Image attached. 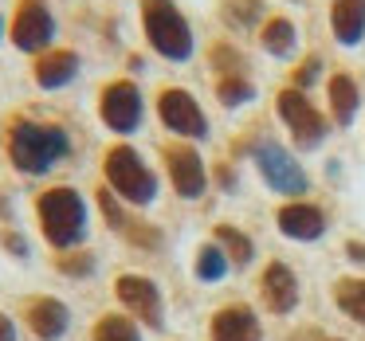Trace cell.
Masks as SVG:
<instances>
[{"label": "cell", "mask_w": 365, "mask_h": 341, "mask_svg": "<svg viewBox=\"0 0 365 341\" xmlns=\"http://www.w3.org/2000/svg\"><path fill=\"white\" fill-rule=\"evenodd\" d=\"M4 153H9L16 173L43 177L71 157V134H67L59 122L16 114V118H9V126H4Z\"/></svg>", "instance_id": "obj_1"}, {"label": "cell", "mask_w": 365, "mask_h": 341, "mask_svg": "<svg viewBox=\"0 0 365 341\" xmlns=\"http://www.w3.org/2000/svg\"><path fill=\"white\" fill-rule=\"evenodd\" d=\"M32 208H36L40 236L48 239L51 251H75V247H83V239L91 231V208L79 189L51 184V189L36 192Z\"/></svg>", "instance_id": "obj_2"}, {"label": "cell", "mask_w": 365, "mask_h": 341, "mask_svg": "<svg viewBox=\"0 0 365 341\" xmlns=\"http://www.w3.org/2000/svg\"><path fill=\"white\" fill-rule=\"evenodd\" d=\"M103 181L130 208H150L161 192V181L153 173V165H145V157L130 142H114L103 153Z\"/></svg>", "instance_id": "obj_3"}, {"label": "cell", "mask_w": 365, "mask_h": 341, "mask_svg": "<svg viewBox=\"0 0 365 341\" xmlns=\"http://www.w3.org/2000/svg\"><path fill=\"white\" fill-rule=\"evenodd\" d=\"M138 9H142V32L150 48L169 63H189L197 40H192V24L177 9V0H138Z\"/></svg>", "instance_id": "obj_4"}, {"label": "cell", "mask_w": 365, "mask_h": 341, "mask_svg": "<svg viewBox=\"0 0 365 341\" xmlns=\"http://www.w3.org/2000/svg\"><path fill=\"white\" fill-rule=\"evenodd\" d=\"M56 12L48 0H16L12 4V20H9V43L24 56H43L56 48Z\"/></svg>", "instance_id": "obj_5"}, {"label": "cell", "mask_w": 365, "mask_h": 341, "mask_svg": "<svg viewBox=\"0 0 365 341\" xmlns=\"http://www.w3.org/2000/svg\"><path fill=\"white\" fill-rule=\"evenodd\" d=\"M98 118L110 134H138L145 122V98L134 79H110L98 90Z\"/></svg>", "instance_id": "obj_6"}, {"label": "cell", "mask_w": 365, "mask_h": 341, "mask_svg": "<svg viewBox=\"0 0 365 341\" xmlns=\"http://www.w3.org/2000/svg\"><path fill=\"white\" fill-rule=\"evenodd\" d=\"M114 294H118V302L126 306V314L134 318L138 325H150V330H161V325H165V302H161V290H158L153 278L126 271V275L114 278Z\"/></svg>", "instance_id": "obj_7"}, {"label": "cell", "mask_w": 365, "mask_h": 341, "mask_svg": "<svg viewBox=\"0 0 365 341\" xmlns=\"http://www.w3.org/2000/svg\"><path fill=\"white\" fill-rule=\"evenodd\" d=\"M158 118H161V126L177 137H189V142L208 137L205 110H200V103L181 87H161L158 90Z\"/></svg>", "instance_id": "obj_8"}, {"label": "cell", "mask_w": 365, "mask_h": 341, "mask_svg": "<svg viewBox=\"0 0 365 341\" xmlns=\"http://www.w3.org/2000/svg\"><path fill=\"white\" fill-rule=\"evenodd\" d=\"M252 157H255V165H259V177L275 192H283V196H299V192H307V173H302V165L279 142H255Z\"/></svg>", "instance_id": "obj_9"}, {"label": "cell", "mask_w": 365, "mask_h": 341, "mask_svg": "<svg viewBox=\"0 0 365 341\" xmlns=\"http://www.w3.org/2000/svg\"><path fill=\"white\" fill-rule=\"evenodd\" d=\"M275 103H279V118L287 122V130L294 134V142H299L302 149H314V145H322V137H326V118L314 110V103L307 98V90L287 87L283 95L275 98Z\"/></svg>", "instance_id": "obj_10"}, {"label": "cell", "mask_w": 365, "mask_h": 341, "mask_svg": "<svg viewBox=\"0 0 365 341\" xmlns=\"http://www.w3.org/2000/svg\"><path fill=\"white\" fill-rule=\"evenodd\" d=\"M161 161H165L169 184L177 189V196H185V200L205 196L208 173H205V161H200V153L192 149V145H185V142L161 145Z\"/></svg>", "instance_id": "obj_11"}, {"label": "cell", "mask_w": 365, "mask_h": 341, "mask_svg": "<svg viewBox=\"0 0 365 341\" xmlns=\"http://www.w3.org/2000/svg\"><path fill=\"white\" fill-rule=\"evenodd\" d=\"M20 322L28 325V333L36 341H59L71 330V310H67V302L51 298V294H32L20 306Z\"/></svg>", "instance_id": "obj_12"}, {"label": "cell", "mask_w": 365, "mask_h": 341, "mask_svg": "<svg viewBox=\"0 0 365 341\" xmlns=\"http://www.w3.org/2000/svg\"><path fill=\"white\" fill-rule=\"evenodd\" d=\"M79 71H83V59H79V51H71V48H51V51H43V56L32 59V79L40 90L71 87V83L79 79Z\"/></svg>", "instance_id": "obj_13"}, {"label": "cell", "mask_w": 365, "mask_h": 341, "mask_svg": "<svg viewBox=\"0 0 365 341\" xmlns=\"http://www.w3.org/2000/svg\"><path fill=\"white\" fill-rule=\"evenodd\" d=\"M259 294L271 314H291L299 306V278L291 275L287 263H267V271L259 278Z\"/></svg>", "instance_id": "obj_14"}, {"label": "cell", "mask_w": 365, "mask_h": 341, "mask_svg": "<svg viewBox=\"0 0 365 341\" xmlns=\"http://www.w3.org/2000/svg\"><path fill=\"white\" fill-rule=\"evenodd\" d=\"M279 231H283L287 239H302V243H310V239H318L326 231V216H322V208L294 200V204L279 208Z\"/></svg>", "instance_id": "obj_15"}, {"label": "cell", "mask_w": 365, "mask_h": 341, "mask_svg": "<svg viewBox=\"0 0 365 341\" xmlns=\"http://www.w3.org/2000/svg\"><path fill=\"white\" fill-rule=\"evenodd\" d=\"M212 341H259V322H255L252 306L236 302V306L216 310V318H212Z\"/></svg>", "instance_id": "obj_16"}, {"label": "cell", "mask_w": 365, "mask_h": 341, "mask_svg": "<svg viewBox=\"0 0 365 341\" xmlns=\"http://www.w3.org/2000/svg\"><path fill=\"white\" fill-rule=\"evenodd\" d=\"M330 28H334V40L338 43L357 48L365 40V0H334Z\"/></svg>", "instance_id": "obj_17"}, {"label": "cell", "mask_w": 365, "mask_h": 341, "mask_svg": "<svg viewBox=\"0 0 365 341\" xmlns=\"http://www.w3.org/2000/svg\"><path fill=\"white\" fill-rule=\"evenodd\" d=\"M326 95H330V114L338 126H349L357 118V106H361V95H357V83L349 75H334L326 83Z\"/></svg>", "instance_id": "obj_18"}, {"label": "cell", "mask_w": 365, "mask_h": 341, "mask_svg": "<svg viewBox=\"0 0 365 341\" xmlns=\"http://www.w3.org/2000/svg\"><path fill=\"white\" fill-rule=\"evenodd\" d=\"M91 341H142V325L130 314H98V322L91 325Z\"/></svg>", "instance_id": "obj_19"}, {"label": "cell", "mask_w": 365, "mask_h": 341, "mask_svg": "<svg viewBox=\"0 0 365 341\" xmlns=\"http://www.w3.org/2000/svg\"><path fill=\"white\" fill-rule=\"evenodd\" d=\"M259 43H263L267 56L287 59L294 51V24L287 16H271L267 24H263V32H259Z\"/></svg>", "instance_id": "obj_20"}, {"label": "cell", "mask_w": 365, "mask_h": 341, "mask_svg": "<svg viewBox=\"0 0 365 341\" xmlns=\"http://www.w3.org/2000/svg\"><path fill=\"white\" fill-rule=\"evenodd\" d=\"M228 271H232V259L224 255V247L216 243V239L197 247V278L200 283H220Z\"/></svg>", "instance_id": "obj_21"}, {"label": "cell", "mask_w": 365, "mask_h": 341, "mask_svg": "<svg viewBox=\"0 0 365 341\" xmlns=\"http://www.w3.org/2000/svg\"><path fill=\"white\" fill-rule=\"evenodd\" d=\"M216 243L224 247V255L232 259V267H247L252 255H255V243L240 228H232V224H216Z\"/></svg>", "instance_id": "obj_22"}, {"label": "cell", "mask_w": 365, "mask_h": 341, "mask_svg": "<svg viewBox=\"0 0 365 341\" xmlns=\"http://www.w3.org/2000/svg\"><path fill=\"white\" fill-rule=\"evenodd\" d=\"M334 298H338V306L354 322L365 325V278H338L334 283Z\"/></svg>", "instance_id": "obj_23"}, {"label": "cell", "mask_w": 365, "mask_h": 341, "mask_svg": "<svg viewBox=\"0 0 365 341\" xmlns=\"http://www.w3.org/2000/svg\"><path fill=\"white\" fill-rule=\"evenodd\" d=\"M118 236L126 239V243L142 247V251H161V243H165V236H161L158 224H145V220H138V216H126V224H122Z\"/></svg>", "instance_id": "obj_24"}, {"label": "cell", "mask_w": 365, "mask_h": 341, "mask_svg": "<svg viewBox=\"0 0 365 341\" xmlns=\"http://www.w3.org/2000/svg\"><path fill=\"white\" fill-rule=\"evenodd\" d=\"M224 20H228V28H240V32H247V28H255L263 20V0H224Z\"/></svg>", "instance_id": "obj_25"}, {"label": "cell", "mask_w": 365, "mask_h": 341, "mask_svg": "<svg viewBox=\"0 0 365 341\" xmlns=\"http://www.w3.org/2000/svg\"><path fill=\"white\" fill-rule=\"evenodd\" d=\"M98 267V259L87 251V247H75V251H56V271L67 278H91Z\"/></svg>", "instance_id": "obj_26"}, {"label": "cell", "mask_w": 365, "mask_h": 341, "mask_svg": "<svg viewBox=\"0 0 365 341\" xmlns=\"http://www.w3.org/2000/svg\"><path fill=\"white\" fill-rule=\"evenodd\" d=\"M208 59H212V71L216 79H236V75H247V63L244 56H240L232 43H216L212 51H208Z\"/></svg>", "instance_id": "obj_27"}, {"label": "cell", "mask_w": 365, "mask_h": 341, "mask_svg": "<svg viewBox=\"0 0 365 341\" xmlns=\"http://www.w3.org/2000/svg\"><path fill=\"white\" fill-rule=\"evenodd\" d=\"M216 98H220L224 106H244L255 98V87L247 75H236V79H216Z\"/></svg>", "instance_id": "obj_28"}, {"label": "cell", "mask_w": 365, "mask_h": 341, "mask_svg": "<svg viewBox=\"0 0 365 341\" xmlns=\"http://www.w3.org/2000/svg\"><path fill=\"white\" fill-rule=\"evenodd\" d=\"M95 200H98V212H103V220H106V228H114V231H122V224H126V208H122V200L114 196L106 184H98V192H95Z\"/></svg>", "instance_id": "obj_29"}, {"label": "cell", "mask_w": 365, "mask_h": 341, "mask_svg": "<svg viewBox=\"0 0 365 341\" xmlns=\"http://www.w3.org/2000/svg\"><path fill=\"white\" fill-rule=\"evenodd\" d=\"M318 71H322V59H318V56H307L299 67H294V75H291L294 90H307V87H314V83H318Z\"/></svg>", "instance_id": "obj_30"}, {"label": "cell", "mask_w": 365, "mask_h": 341, "mask_svg": "<svg viewBox=\"0 0 365 341\" xmlns=\"http://www.w3.org/2000/svg\"><path fill=\"white\" fill-rule=\"evenodd\" d=\"M0 243H4V251H9V255H16V259H28V239L20 236L16 228H4V231H0Z\"/></svg>", "instance_id": "obj_31"}, {"label": "cell", "mask_w": 365, "mask_h": 341, "mask_svg": "<svg viewBox=\"0 0 365 341\" xmlns=\"http://www.w3.org/2000/svg\"><path fill=\"white\" fill-rule=\"evenodd\" d=\"M0 341H16V322L0 310Z\"/></svg>", "instance_id": "obj_32"}, {"label": "cell", "mask_w": 365, "mask_h": 341, "mask_svg": "<svg viewBox=\"0 0 365 341\" xmlns=\"http://www.w3.org/2000/svg\"><path fill=\"white\" fill-rule=\"evenodd\" d=\"M346 251H349V259H354V263H365V243H349Z\"/></svg>", "instance_id": "obj_33"}, {"label": "cell", "mask_w": 365, "mask_h": 341, "mask_svg": "<svg viewBox=\"0 0 365 341\" xmlns=\"http://www.w3.org/2000/svg\"><path fill=\"white\" fill-rule=\"evenodd\" d=\"M291 341H326V337H322V333H314V330H299Z\"/></svg>", "instance_id": "obj_34"}, {"label": "cell", "mask_w": 365, "mask_h": 341, "mask_svg": "<svg viewBox=\"0 0 365 341\" xmlns=\"http://www.w3.org/2000/svg\"><path fill=\"white\" fill-rule=\"evenodd\" d=\"M0 220H4V224L12 220V204H9V200H4V192H0Z\"/></svg>", "instance_id": "obj_35"}, {"label": "cell", "mask_w": 365, "mask_h": 341, "mask_svg": "<svg viewBox=\"0 0 365 341\" xmlns=\"http://www.w3.org/2000/svg\"><path fill=\"white\" fill-rule=\"evenodd\" d=\"M216 177H220V184H228V189H232V169H228V165L216 169Z\"/></svg>", "instance_id": "obj_36"}, {"label": "cell", "mask_w": 365, "mask_h": 341, "mask_svg": "<svg viewBox=\"0 0 365 341\" xmlns=\"http://www.w3.org/2000/svg\"><path fill=\"white\" fill-rule=\"evenodd\" d=\"M9 36V20H4V12H0V40Z\"/></svg>", "instance_id": "obj_37"}, {"label": "cell", "mask_w": 365, "mask_h": 341, "mask_svg": "<svg viewBox=\"0 0 365 341\" xmlns=\"http://www.w3.org/2000/svg\"><path fill=\"white\" fill-rule=\"evenodd\" d=\"M0 142H4V134H0Z\"/></svg>", "instance_id": "obj_38"}]
</instances>
